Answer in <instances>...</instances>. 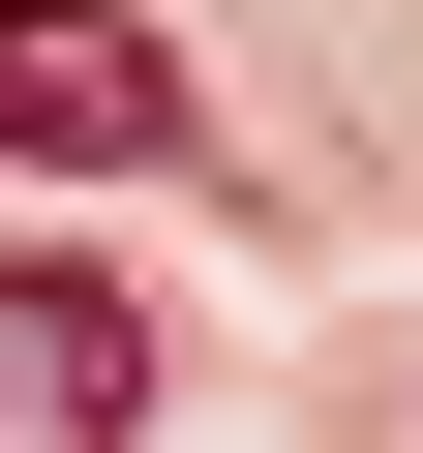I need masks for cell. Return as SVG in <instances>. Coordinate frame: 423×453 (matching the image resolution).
Listing matches in <instances>:
<instances>
[{"instance_id": "2", "label": "cell", "mask_w": 423, "mask_h": 453, "mask_svg": "<svg viewBox=\"0 0 423 453\" xmlns=\"http://www.w3.org/2000/svg\"><path fill=\"white\" fill-rule=\"evenodd\" d=\"M0 423H151V303H91V273H0Z\"/></svg>"}, {"instance_id": "1", "label": "cell", "mask_w": 423, "mask_h": 453, "mask_svg": "<svg viewBox=\"0 0 423 453\" xmlns=\"http://www.w3.org/2000/svg\"><path fill=\"white\" fill-rule=\"evenodd\" d=\"M0 151H61V181H181V61L121 31V0H0Z\"/></svg>"}]
</instances>
